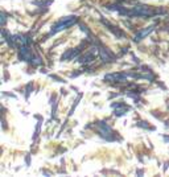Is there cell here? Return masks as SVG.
Listing matches in <instances>:
<instances>
[{
	"label": "cell",
	"mask_w": 169,
	"mask_h": 177,
	"mask_svg": "<svg viewBox=\"0 0 169 177\" xmlns=\"http://www.w3.org/2000/svg\"><path fill=\"white\" fill-rule=\"evenodd\" d=\"M75 23H77V16H66V17L61 18V20L53 26L52 31H50V34H55L61 31H65L69 26L74 25Z\"/></svg>",
	"instance_id": "6da1fadb"
},
{
	"label": "cell",
	"mask_w": 169,
	"mask_h": 177,
	"mask_svg": "<svg viewBox=\"0 0 169 177\" xmlns=\"http://www.w3.org/2000/svg\"><path fill=\"white\" fill-rule=\"evenodd\" d=\"M98 132L100 134V136L106 137L107 140H111L112 137H111V134H112V131H111L110 126L108 124H106L104 122H99L98 123Z\"/></svg>",
	"instance_id": "7a4b0ae2"
},
{
	"label": "cell",
	"mask_w": 169,
	"mask_h": 177,
	"mask_svg": "<svg viewBox=\"0 0 169 177\" xmlns=\"http://www.w3.org/2000/svg\"><path fill=\"white\" fill-rule=\"evenodd\" d=\"M129 15H132V16H148V15H152V11H151L148 7H145V5H136V7H133V9L129 12Z\"/></svg>",
	"instance_id": "3957f363"
},
{
	"label": "cell",
	"mask_w": 169,
	"mask_h": 177,
	"mask_svg": "<svg viewBox=\"0 0 169 177\" xmlns=\"http://www.w3.org/2000/svg\"><path fill=\"white\" fill-rule=\"evenodd\" d=\"M18 58H20L21 61H29V60H32V52H31V49H29L28 45H21V46H20Z\"/></svg>",
	"instance_id": "277c9868"
},
{
	"label": "cell",
	"mask_w": 169,
	"mask_h": 177,
	"mask_svg": "<svg viewBox=\"0 0 169 177\" xmlns=\"http://www.w3.org/2000/svg\"><path fill=\"white\" fill-rule=\"evenodd\" d=\"M129 77L128 74H107L104 75V81H108V82H120V81H124V79Z\"/></svg>",
	"instance_id": "5b68a950"
},
{
	"label": "cell",
	"mask_w": 169,
	"mask_h": 177,
	"mask_svg": "<svg viewBox=\"0 0 169 177\" xmlns=\"http://www.w3.org/2000/svg\"><path fill=\"white\" fill-rule=\"evenodd\" d=\"M99 55L104 62H112L114 61V55L107 49H104V48H99Z\"/></svg>",
	"instance_id": "8992f818"
},
{
	"label": "cell",
	"mask_w": 169,
	"mask_h": 177,
	"mask_svg": "<svg viewBox=\"0 0 169 177\" xmlns=\"http://www.w3.org/2000/svg\"><path fill=\"white\" fill-rule=\"evenodd\" d=\"M153 29H155V26H148V28H145V29H143V31H140L139 33H136V36H135V41H141V40L144 38L145 36H148V34L152 33Z\"/></svg>",
	"instance_id": "52a82bcc"
},
{
	"label": "cell",
	"mask_w": 169,
	"mask_h": 177,
	"mask_svg": "<svg viewBox=\"0 0 169 177\" xmlns=\"http://www.w3.org/2000/svg\"><path fill=\"white\" fill-rule=\"evenodd\" d=\"M78 52L79 50L78 49H70V50H67V52L65 53V54L62 55V60H65V61H67V60H73V58H75L77 55H78Z\"/></svg>",
	"instance_id": "ba28073f"
},
{
	"label": "cell",
	"mask_w": 169,
	"mask_h": 177,
	"mask_svg": "<svg viewBox=\"0 0 169 177\" xmlns=\"http://www.w3.org/2000/svg\"><path fill=\"white\" fill-rule=\"evenodd\" d=\"M128 111V107H126V106L120 104V108H118V110H115V115L120 116V115H124V114Z\"/></svg>",
	"instance_id": "9c48e42d"
},
{
	"label": "cell",
	"mask_w": 169,
	"mask_h": 177,
	"mask_svg": "<svg viewBox=\"0 0 169 177\" xmlns=\"http://www.w3.org/2000/svg\"><path fill=\"white\" fill-rule=\"evenodd\" d=\"M1 24H3V25H4V24H5V15H4V13H3V18H1Z\"/></svg>",
	"instance_id": "30bf717a"
}]
</instances>
